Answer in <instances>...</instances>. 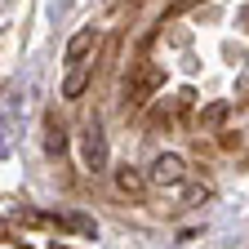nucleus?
Returning <instances> with one entry per match:
<instances>
[{"mask_svg": "<svg viewBox=\"0 0 249 249\" xmlns=\"http://www.w3.org/2000/svg\"><path fill=\"white\" fill-rule=\"evenodd\" d=\"M98 45V31L93 27H85V31H76V36L67 40V80H62V98H80V89H85V80H89V49Z\"/></svg>", "mask_w": 249, "mask_h": 249, "instance_id": "1", "label": "nucleus"}, {"mask_svg": "<svg viewBox=\"0 0 249 249\" xmlns=\"http://www.w3.org/2000/svg\"><path fill=\"white\" fill-rule=\"evenodd\" d=\"M151 182L160 187V192H165V187H169V192H178V187L187 182V169H182V160H178V156H160V160L151 165Z\"/></svg>", "mask_w": 249, "mask_h": 249, "instance_id": "2", "label": "nucleus"}, {"mask_svg": "<svg viewBox=\"0 0 249 249\" xmlns=\"http://www.w3.org/2000/svg\"><path fill=\"white\" fill-rule=\"evenodd\" d=\"M120 187H124V192H138V187H142V182H138L134 174H120Z\"/></svg>", "mask_w": 249, "mask_h": 249, "instance_id": "3", "label": "nucleus"}, {"mask_svg": "<svg viewBox=\"0 0 249 249\" xmlns=\"http://www.w3.org/2000/svg\"><path fill=\"white\" fill-rule=\"evenodd\" d=\"M187 5H196V0H178V5H174V9H187Z\"/></svg>", "mask_w": 249, "mask_h": 249, "instance_id": "4", "label": "nucleus"}]
</instances>
